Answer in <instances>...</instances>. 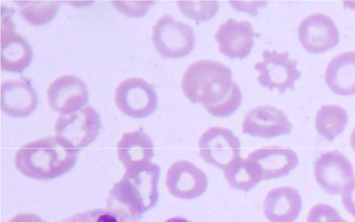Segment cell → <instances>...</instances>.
<instances>
[{
  "label": "cell",
  "instance_id": "52a82bcc",
  "mask_svg": "<svg viewBox=\"0 0 355 222\" xmlns=\"http://www.w3.org/2000/svg\"><path fill=\"white\" fill-rule=\"evenodd\" d=\"M1 10V69L20 74L31 65L33 49L23 35L15 31L12 19L15 10L6 6Z\"/></svg>",
  "mask_w": 355,
  "mask_h": 222
},
{
  "label": "cell",
  "instance_id": "9c48e42d",
  "mask_svg": "<svg viewBox=\"0 0 355 222\" xmlns=\"http://www.w3.org/2000/svg\"><path fill=\"white\" fill-rule=\"evenodd\" d=\"M200 155L204 161L225 170L241 154V142L232 130L222 127L207 130L199 139Z\"/></svg>",
  "mask_w": 355,
  "mask_h": 222
},
{
  "label": "cell",
  "instance_id": "3957f363",
  "mask_svg": "<svg viewBox=\"0 0 355 222\" xmlns=\"http://www.w3.org/2000/svg\"><path fill=\"white\" fill-rule=\"evenodd\" d=\"M78 153L65 148L57 137H49L24 144L17 152L14 163L26 177L52 180L73 169Z\"/></svg>",
  "mask_w": 355,
  "mask_h": 222
},
{
  "label": "cell",
  "instance_id": "7c38bea8",
  "mask_svg": "<svg viewBox=\"0 0 355 222\" xmlns=\"http://www.w3.org/2000/svg\"><path fill=\"white\" fill-rule=\"evenodd\" d=\"M166 185L173 197L191 200L204 194L207 189L206 173L187 161L173 163L166 173Z\"/></svg>",
  "mask_w": 355,
  "mask_h": 222
},
{
  "label": "cell",
  "instance_id": "9a60e30c",
  "mask_svg": "<svg viewBox=\"0 0 355 222\" xmlns=\"http://www.w3.org/2000/svg\"><path fill=\"white\" fill-rule=\"evenodd\" d=\"M292 124L282 110L263 105L250 110L243 122V133L272 138L291 133Z\"/></svg>",
  "mask_w": 355,
  "mask_h": 222
},
{
  "label": "cell",
  "instance_id": "ba28073f",
  "mask_svg": "<svg viewBox=\"0 0 355 222\" xmlns=\"http://www.w3.org/2000/svg\"><path fill=\"white\" fill-rule=\"evenodd\" d=\"M115 101L123 114L134 118H144L157 110L156 90L150 83L140 78L122 81L116 89Z\"/></svg>",
  "mask_w": 355,
  "mask_h": 222
},
{
  "label": "cell",
  "instance_id": "8fae6325",
  "mask_svg": "<svg viewBox=\"0 0 355 222\" xmlns=\"http://www.w3.org/2000/svg\"><path fill=\"white\" fill-rule=\"evenodd\" d=\"M298 37L306 51L324 53L339 44V31L334 20L322 12L304 18L298 26Z\"/></svg>",
  "mask_w": 355,
  "mask_h": 222
},
{
  "label": "cell",
  "instance_id": "f1b7e54d",
  "mask_svg": "<svg viewBox=\"0 0 355 222\" xmlns=\"http://www.w3.org/2000/svg\"><path fill=\"white\" fill-rule=\"evenodd\" d=\"M267 2H231L234 8L240 11H246L252 14V15H257V9L259 6H264L267 5Z\"/></svg>",
  "mask_w": 355,
  "mask_h": 222
},
{
  "label": "cell",
  "instance_id": "30bf717a",
  "mask_svg": "<svg viewBox=\"0 0 355 222\" xmlns=\"http://www.w3.org/2000/svg\"><path fill=\"white\" fill-rule=\"evenodd\" d=\"M315 177L324 192L336 196L354 182V172L351 162L343 153L330 151L316 160Z\"/></svg>",
  "mask_w": 355,
  "mask_h": 222
},
{
  "label": "cell",
  "instance_id": "e0dca14e",
  "mask_svg": "<svg viewBox=\"0 0 355 222\" xmlns=\"http://www.w3.org/2000/svg\"><path fill=\"white\" fill-rule=\"evenodd\" d=\"M248 159L259 166L262 180L286 176L298 165L296 153L289 148H261L250 153Z\"/></svg>",
  "mask_w": 355,
  "mask_h": 222
},
{
  "label": "cell",
  "instance_id": "83f0119b",
  "mask_svg": "<svg viewBox=\"0 0 355 222\" xmlns=\"http://www.w3.org/2000/svg\"><path fill=\"white\" fill-rule=\"evenodd\" d=\"M342 201L346 211L355 218V180L342 193Z\"/></svg>",
  "mask_w": 355,
  "mask_h": 222
},
{
  "label": "cell",
  "instance_id": "484cf974",
  "mask_svg": "<svg viewBox=\"0 0 355 222\" xmlns=\"http://www.w3.org/2000/svg\"><path fill=\"white\" fill-rule=\"evenodd\" d=\"M307 222H345L338 212L329 205L318 204L311 208Z\"/></svg>",
  "mask_w": 355,
  "mask_h": 222
},
{
  "label": "cell",
  "instance_id": "44dd1931",
  "mask_svg": "<svg viewBox=\"0 0 355 222\" xmlns=\"http://www.w3.org/2000/svg\"><path fill=\"white\" fill-rule=\"evenodd\" d=\"M225 178L233 189L250 191L262 182L259 166L250 159L236 157L225 170Z\"/></svg>",
  "mask_w": 355,
  "mask_h": 222
},
{
  "label": "cell",
  "instance_id": "ffe728a7",
  "mask_svg": "<svg viewBox=\"0 0 355 222\" xmlns=\"http://www.w3.org/2000/svg\"><path fill=\"white\" fill-rule=\"evenodd\" d=\"M325 82L335 94H355V51L342 53L332 58L326 68Z\"/></svg>",
  "mask_w": 355,
  "mask_h": 222
},
{
  "label": "cell",
  "instance_id": "7402d4cb",
  "mask_svg": "<svg viewBox=\"0 0 355 222\" xmlns=\"http://www.w3.org/2000/svg\"><path fill=\"white\" fill-rule=\"evenodd\" d=\"M349 115L343 108L335 104L324 105L317 112L315 128L320 135L332 142L338 135L343 133Z\"/></svg>",
  "mask_w": 355,
  "mask_h": 222
},
{
  "label": "cell",
  "instance_id": "5b68a950",
  "mask_svg": "<svg viewBox=\"0 0 355 222\" xmlns=\"http://www.w3.org/2000/svg\"><path fill=\"white\" fill-rule=\"evenodd\" d=\"M153 43L164 58L186 57L194 47V31L190 25L166 13L153 28Z\"/></svg>",
  "mask_w": 355,
  "mask_h": 222
},
{
  "label": "cell",
  "instance_id": "cb8c5ba5",
  "mask_svg": "<svg viewBox=\"0 0 355 222\" xmlns=\"http://www.w3.org/2000/svg\"><path fill=\"white\" fill-rule=\"evenodd\" d=\"M178 4L185 16L195 21L210 19L219 9L217 1H178Z\"/></svg>",
  "mask_w": 355,
  "mask_h": 222
},
{
  "label": "cell",
  "instance_id": "4dcf8cb0",
  "mask_svg": "<svg viewBox=\"0 0 355 222\" xmlns=\"http://www.w3.org/2000/svg\"><path fill=\"white\" fill-rule=\"evenodd\" d=\"M165 222H191L190 221L187 220L182 217H175L171 218L168 220H166Z\"/></svg>",
  "mask_w": 355,
  "mask_h": 222
},
{
  "label": "cell",
  "instance_id": "2e32d148",
  "mask_svg": "<svg viewBox=\"0 0 355 222\" xmlns=\"http://www.w3.org/2000/svg\"><path fill=\"white\" fill-rule=\"evenodd\" d=\"M38 103L36 89L24 76L2 83L1 109L6 114L14 118L28 117L37 108Z\"/></svg>",
  "mask_w": 355,
  "mask_h": 222
},
{
  "label": "cell",
  "instance_id": "5bb4252c",
  "mask_svg": "<svg viewBox=\"0 0 355 222\" xmlns=\"http://www.w3.org/2000/svg\"><path fill=\"white\" fill-rule=\"evenodd\" d=\"M47 99L52 109L67 115L85 105L89 92L78 76L64 75L51 82L47 89Z\"/></svg>",
  "mask_w": 355,
  "mask_h": 222
},
{
  "label": "cell",
  "instance_id": "277c9868",
  "mask_svg": "<svg viewBox=\"0 0 355 222\" xmlns=\"http://www.w3.org/2000/svg\"><path fill=\"white\" fill-rule=\"evenodd\" d=\"M101 128L99 113L87 106L69 116L60 115L55 125V137L65 148L79 152L96 140Z\"/></svg>",
  "mask_w": 355,
  "mask_h": 222
},
{
  "label": "cell",
  "instance_id": "4fadbf2b",
  "mask_svg": "<svg viewBox=\"0 0 355 222\" xmlns=\"http://www.w3.org/2000/svg\"><path fill=\"white\" fill-rule=\"evenodd\" d=\"M260 34L254 32L248 21L228 19L218 28L215 39L219 44V51L226 57L243 60L248 57L254 45V37Z\"/></svg>",
  "mask_w": 355,
  "mask_h": 222
},
{
  "label": "cell",
  "instance_id": "ac0fdd59",
  "mask_svg": "<svg viewBox=\"0 0 355 222\" xmlns=\"http://www.w3.org/2000/svg\"><path fill=\"white\" fill-rule=\"evenodd\" d=\"M302 210L300 193L289 186L270 191L263 203V213L270 222H294Z\"/></svg>",
  "mask_w": 355,
  "mask_h": 222
},
{
  "label": "cell",
  "instance_id": "f546056e",
  "mask_svg": "<svg viewBox=\"0 0 355 222\" xmlns=\"http://www.w3.org/2000/svg\"><path fill=\"white\" fill-rule=\"evenodd\" d=\"M8 222H46L43 219H42L39 215L33 213H20L12 219H11Z\"/></svg>",
  "mask_w": 355,
  "mask_h": 222
},
{
  "label": "cell",
  "instance_id": "d6a6232c",
  "mask_svg": "<svg viewBox=\"0 0 355 222\" xmlns=\"http://www.w3.org/2000/svg\"><path fill=\"white\" fill-rule=\"evenodd\" d=\"M345 222H347V221H345Z\"/></svg>",
  "mask_w": 355,
  "mask_h": 222
},
{
  "label": "cell",
  "instance_id": "1f68e13d",
  "mask_svg": "<svg viewBox=\"0 0 355 222\" xmlns=\"http://www.w3.org/2000/svg\"><path fill=\"white\" fill-rule=\"evenodd\" d=\"M350 142L353 151L355 152V128H354L352 133L351 135Z\"/></svg>",
  "mask_w": 355,
  "mask_h": 222
},
{
  "label": "cell",
  "instance_id": "603a6c76",
  "mask_svg": "<svg viewBox=\"0 0 355 222\" xmlns=\"http://www.w3.org/2000/svg\"><path fill=\"white\" fill-rule=\"evenodd\" d=\"M20 15L33 26H43L57 15L60 3L53 1L17 2Z\"/></svg>",
  "mask_w": 355,
  "mask_h": 222
},
{
  "label": "cell",
  "instance_id": "7a4b0ae2",
  "mask_svg": "<svg viewBox=\"0 0 355 222\" xmlns=\"http://www.w3.org/2000/svg\"><path fill=\"white\" fill-rule=\"evenodd\" d=\"M159 173L161 169L153 163L126 169L109 192L107 210L129 222L140 221L144 213L157 204Z\"/></svg>",
  "mask_w": 355,
  "mask_h": 222
},
{
  "label": "cell",
  "instance_id": "d6986e66",
  "mask_svg": "<svg viewBox=\"0 0 355 222\" xmlns=\"http://www.w3.org/2000/svg\"><path fill=\"white\" fill-rule=\"evenodd\" d=\"M117 155L126 169L147 164L155 156L154 144L143 129L127 132L117 144Z\"/></svg>",
  "mask_w": 355,
  "mask_h": 222
},
{
  "label": "cell",
  "instance_id": "6da1fadb",
  "mask_svg": "<svg viewBox=\"0 0 355 222\" xmlns=\"http://www.w3.org/2000/svg\"><path fill=\"white\" fill-rule=\"evenodd\" d=\"M181 87L188 100L201 103L215 117L232 115L241 106V90L233 79L232 69L218 61L192 62L186 69Z\"/></svg>",
  "mask_w": 355,
  "mask_h": 222
},
{
  "label": "cell",
  "instance_id": "d4e9b609",
  "mask_svg": "<svg viewBox=\"0 0 355 222\" xmlns=\"http://www.w3.org/2000/svg\"><path fill=\"white\" fill-rule=\"evenodd\" d=\"M60 222H127L121 215L109 210L95 208L72 215Z\"/></svg>",
  "mask_w": 355,
  "mask_h": 222
},
{
  "label": "cell",
  "instance_id": "4316f807",
  "mask_svg": "<svg viewBox=\"0 0 355 222\" xmlns=\"http://www.w3.org/2000/svg\"><path fill=\"white\" fill-rule=\"evenodd\" d=\"M155 2H113L118 10L130 17H141Z\"/></svg>",
  "mask_w": 355,
  "mask_h": 222
},
{
  "label": "cell",
  "instance_id": "8992f818",
  "mask_svg": "<svg viewBox=\"0 0 355 222\" xmlns=\"http://www.w3.org/2000/svg\"><path fill=\"white\" fill-rule=\"evenodd\" d=\"M263 57V61L254 66L260 72L257 79L260 85L271 90L276 88L282 94L286 89L293 90L295 82L302 78V73L297 68V60L290 59L288 51L279 53L266 50Z\"/></svg>",
  "mask_w": 355,
  "mask_h": 222
}]
</instances>
